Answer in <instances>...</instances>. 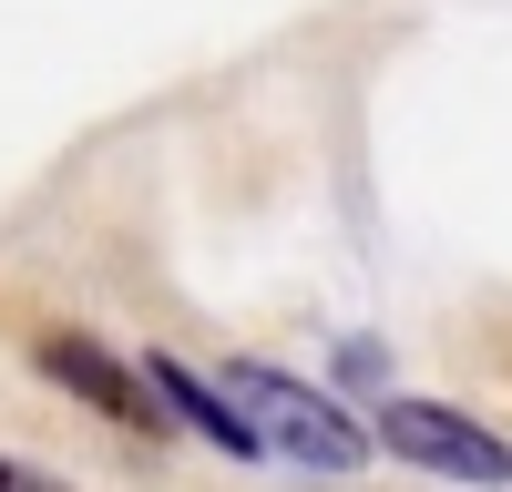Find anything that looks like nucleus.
Instances as JSON below:
<instances>
[{
    "label": "nucleus",
    "instance_id": "f257e3e1",
    "mask_svg": "<svg viewBox=\"0 0 512 492\" xmlns=\"http://www.w3.org/2000/svg\"><path fill=\"white\" fill-rule=\"evenodd\" d=\"M216 390L236 400V421L256 431V451H277V462L318 472V482H349V472L369 462V431H359V421H349V410H338L328 390L287 380V369H256V359H236Z\"/></svg>",
    "mask_w": 512,
    "mask_h": 492
},
{
    "label": "nucleus",
    "instance_id": "20e7f679",
    "mask_svg": "<svg viewBox=\"0 0 512 492\" xmlns=\"http://www.w3.org/2000/svg\"><path fill=\"white\" fill-rule=\"evenodd\" d=\"M144 380H154V400H164V421H185L195 441H216V451H236V462H256V431L236 421V400H226L216 380H195L185 359H144Z\"/></svg>",
    "mask_w": 512,
    "mask_h": 492
},
{
    "label": "nucleus",
    "instance_id": "39448f33",
    "mask_svg": "<svg viewBox=\"0 0 512 492\" xmlns=\"http://www.w3.org/2000/svg\"><path fill=\"white\" fill-rule=\"evenodd\" d=\"M0 492H72V482H52V472H31V462H11V451H0Z\"/></svg>",
    "mask_w": 512,
    "mask_h": 492
},
{
    "label": "nucleus",
    "instance_id": "7ed1b4c3",
    "mask_svg": "<svg viewBox=\"0 0 512 492\" xmlns=\"http://www.w3.org/2000/svg\"><path fill=\"white\" fill-rule=\"evenodd\" d=\"M31 369L52 390H72L93 421H113V431H144V441H164V400H154V380L123 349H103L93 328H41L31 339Z\"/></svg>",
    "mask_w": 512,
    "mask_h": 492
},
{
    "label": "nucleus",
    "instance_id": "f03ea898",
    "mask_svg": "<svg viewBox=\"0 0 512 492\" xmlns=\"http://www.w3.org/2000/svg\"><path fill=\"white\" fill-rule=\"evenodd\" d=\"M369 441H390L400 462L441 472V482H482V492H502V482H512V441H502V431H482L472 410H451V400H410V390H390V400H379V431H369Z\"/></svg>",
    "mask_w": 512,
    "mask_h": 492
}]
</instances>
